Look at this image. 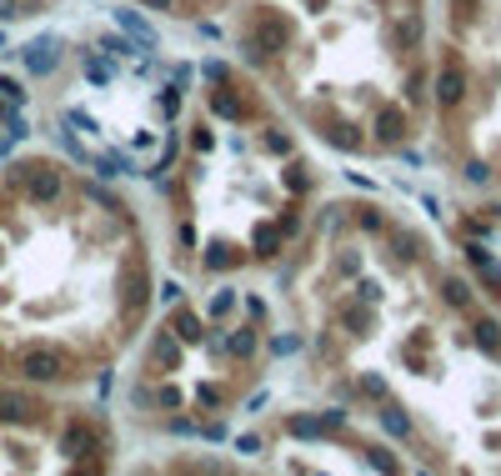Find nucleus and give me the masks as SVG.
Returning <instances> with one entry per match:
<instances>
[{
	"mask_svg": "<svg viewBox=\"0 0 501 476\" xmlns=\"http://www.w3.org/2000/svg\"><path fill=\"white\" fill-rule=\"evenodd\" d=\"M145 6H156V10H171V0H145Z\"/></svg>",
	"mask_w": 501,
	"mask_h": 476,
	"instance_id": "1a4fd4ad",
	"label": "nucleus"
},
{
	"mask_svg": "<svg viewBox=\"0 0 501 476\" xmlns=\"http://www.w3.org/2000/svg\"><path fill=\"white\" fill-rule=\"evenodd\" d=\"M250 346H256V336H250V331H236V336H231V351H236V356H250Z\"/></svg>",
	"mask_w": 501,
	"mask_h": 476,
	"instance_id": "423d86ee",
	"label": "nucleus"
},
{
	"mask_svg": "<svg viewBox=\"0 0 501 476\" xmlns=\"http://www.w3.org/2000/svg\"><path fill=\"white\" fill-rule=\"evenodd\" d=\"M176 336H181V341H196V336H201V321H196L191 311H181V316H176Z\"/></svg>",
	"mask_w": 501,
	"mask_h": 476,
	"instance_id": "39448f33",
	"label": "nucleus"
},
{
	"mask_svg": "<svg viewBox=\"0 0 501 476\" xmlns=\"http://www.w3.org/2000/svg\"><path fill=\"white\" fill-rule=\"evenodd\" d=\"M482 346H486V351H496V326H491V321L482 326Z\"/></svg>",
	"mask_w": 501,
	"mask_h": 476,
	"instance_id": "6e6552de",
	"label": "nucleus"
},
{
	"mask_svg": "<svg viewBox=\"0 0 501 476\" xmlns=\"http://www.w3.org/2000/svg\"><path fill=\"white\" fill-rule=\"evenodd\" d=\"M120 26H125V30H131V35L140 40V51H156V46H161V40H156V30L145 26V20H136L131 10H120Z\"/></svg>",
	"mask_w": 501,
	"mask_h": 476,
	"instance_id": "7ed1b4c3",
	"label": "nucleus"
},
{
	"mask_svg": "<svg viewBox=\"0 0 501 476\" xmlns=\"http://www.w3.org/2000/svg\"><path fill=\"white\" fill-rule=\"evenodd\" d=\"M26 376H35V381L60 376V351H26Z\"/></svg>",
	"mask_w": 501,
	"mask_h": 476,
	"instance_id": "f257e3e1",
	"label": "nucleus"
},
{
	"mask_svg": "<svg viewBox=\"0 0 501 476\" xmlns=\"http://www.w3.org/2000/svg\"><path fill=\"white\" fill-rule=\"evenodd\" d=\"M462 91H466V80H462V71H441V80H436V100H441V105H456V100H462Z\"/></svg>",
	"mask_w": 501,
	"mask_h": 476,
	"instance_id": "f03ea898",
	"label": "nucleus"
},
{
	"mask_svg": "<svg viewBox=\"0 0 501 476\" xmlns=\"http://www.w3.org/2000/svg\"><path fill=\"white\" fill-rule=\"evenodd\" d=\"M231 306H236V296H231V291H221V296H216V316H226Z\"/></svg>",
	"mask_w": 501,
	"mask_h": 476,
	"instance_id": "0eeeda50",
	"label": "nucleus"
},
{
	"mask_svg": "<svg viewBox=\"0 0 501 476\" xmlns=\"http://www.w3.org/2000/svg\"><path fill=\"white\" fill-rule=\"evenodd\" d=\"M381 426L391 431V437H411V421H406L396 406H386V411H381Z\"/></svg>",
	"mask_w": 501,
	"mask_h": 476,
	"instance_id": "20e7f679",
	"label": "nucleus"
}]
</instances>
